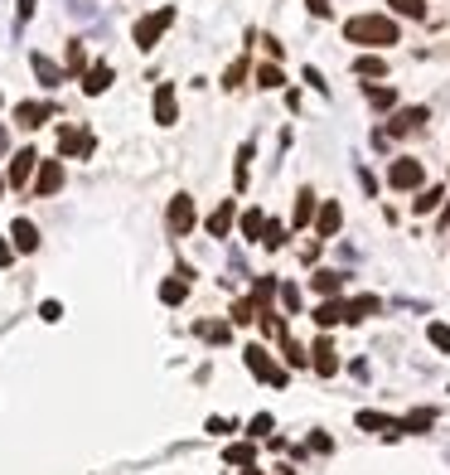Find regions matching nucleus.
<instances>
[{"label": "nucleus", "mask_w": 450, "mask_h": 475, "mask_svg": "<svg viewBox=\"0 0 450 475\" xmlns=\"http://www.w3.org/2000/svg\"><path fill=\"white\" fill-rule=\"evenodd\" d=\"M344 39L358 49H388V44H397V25L388 15H353L344 25Z\"/></svg>", "instance_id": "obj_1"}, {"label": "nucleus", "mask_w": 450, "mask_h": 475, "mask_svg": "<svg viewBox=\"0 0 450 475\" xmlns=\"http://www.w3.org/2000/svg\"><path fill=\"white\" fill-rule=\"evenodd\" d=\"M170 25H175V5H160V10L146 15V20H136V49H155V39Z\"/></svg>", "instance_id": "obj_2"}, {"label": "nucleus", "mask_w": 450, "mask_h": 475, "mask_svg": "<svg viewBox=\"0 0 450 475\" xmlns=\"http://www.w3.org/2000/svg\"><path fill=\"white\" fill-rule=\"evenodd\" d=\"M247 368H252L257 378H266V383H276V388L286 383V368H276V364H271V354H266L262 344H247Z\"/></svg>", "instance_id": "obj_3"}, {"label": "nucleus", "mask_w": 450, "mask_h": 475, "mask_svg": "<svg viewBox=\"0 0 450 475\" xmlns=\"http://www.w3.org/2000/svg\"><path fill=\"white\" fill-rule=\"evenodd\" d=\"M92 131H78V126H63L58 131V155H92Z\"/></svg>", "instance_id": "obj_4"}, {"label": "nucleus", "mask_w": 450, "mask_h": 475, "mask_svg": "<svg viewBox=\"0 0 450 475\" xmlns=\"http://www.w3.org/2000/svg\"><path fill=\"white\" fill-rule=\"evenodd\" d=\"M388 185H393V190H417V185H422V165H417L412 155L393 160V170H388Z\"/></svg>", "instance_id": "obj_5"}, {"label": "nucleus", "mask_w": 450, "mask_h": 475, "mask_svg": "<svg viewBox=\"0 0 450 475\" xmlns=\"http://www.w3.org/2000/svg\"><path fill=\"white\" fill-rule=\"evenodd\" d=\"M34 165H39V155H34V151H15V155H10V170H5V180H10V185H15V190H25L29 185V175H34Z\"/></svg>", "instance_id": "obj_6"}, {"label": "nucleus", "mask_w": 450, "mask_h": 475, "mask_svg": "<svg viewBox=\"0 0 450 475\" xmlns=\"http://www.w3.org/2000/svg\"><path fill=\"white\" fill-rule=\"evenodd\" d=\"M63 190V165L58 160H39L34 165V195H58Z\"/></svg>", "instance_id": "obj_7"}, {"label": "nucleus", "mask_w": 450, "mask_h": 475, "mask_svg": "<svg viewBox=\"0 0 450 475\" xmlns=\"http://www.w3.org/2000/svg\"><path fill=\"white\" fill-rule=\"evenodd\" d=\"M155 121H160V126H175V121H180V107H175V83H160L155 87Z\"/></svg>", "instance_id": "obj_8"}, {"label": "nucleus", "mask_w": 450, "mask_h": 475, "mask_svg": "<svg viewBox=\"0 0 450 475\" xmlns=\"http://www.w3.org/2000/svg\"><path fill=\"white\" fill-rule=\"evenodd\" d=\"M49 116H53V102H20V107H15V121H20L25 131H34V126H44Z\"/></svg>", "instance_id": "obj_9"}, {"label": "nucleus", "mask_w": 450, "mask_h": 475, "mask_svg": "<svg viewBox=\"0 0 450 475\" xmlns=\"http://www.w3.org/2000/svg\"><path fill=\"white\" fill-rule=\"evenodd\" d=\"M422 121H426V107H402V112L388 121V131H383V136H407V131H417Z\"/></svg>", "instance_id": "obj_10"}, {"label": "nucleus", "mask_w": 450, "mask_h": 475, "mask_svg": "<svg viewBox=\"0 0 450 475\" xmlns=\"http://www.w3.org/2000/svg\"><path fill=\"white\" fill-rule=\"evenodd\" d=\"M170 228L185 238L189 228H194V199L189 195H180V199H170Z\"/></svg>", "instance_id": "obj_11"}, {"label": "nucleus", "mask_w": 450, "mask_h": 475, "mask_svg": "<svg viewBox=\"0 0 450 475\" xmlns=\"http://www.w3.org/2000/svg\"><path fill=\"white\" fill-rule=\"evenodd\" d=\"M233 219H238V204H233V199H223V204L209 214V233H213V238H228V233H233Z\"/></svg>", "instance_id": "obj_12"}, {"label": "nucleus", "mask_w": 450, "mask_h": 475, "mask_svg": "<svg viewBox=\"0 0 450 475\" xmlns=\"http://www.w3.org/2000/svg\"><path fill=\"white\" fill-rule=\"evenodd\" d=\"M106 87H111V68H106V63H92V68H82V92H87V97H102Z\"/></svg>", "instance_id": "obj_13"}, {"label": "nucleus", "mask_w": 450, "mask_h": 475, "mask_svg": "<svg viewBox=\"0 0 450 475\" xmlns=\"http://www.w3.org/2000/svg\"><path fill=\"white\" fill-rule=\"evenodd\" d=\"M310 354H315V359H310V364H315V373H324V378H329V373L339 368V349H334V339H329V335L319 339Z\"/></svg>", "instance_id": "obj_14"}, {"label": "nucleus", "mask_w": 450, "mask_h": 475, "mask_svg": "<svg viewBox=\"0 0 450 475\" xmlns=\"http://www.w3.org/2000/svg\"><path fill=\"white\" fill-rule=\"evenodd\" d=\"M10 238H15V243H10L15 252H34L39 248V228L29 224V219H15V224H10Z\"/></svg>", "instance_id": "obj_15"}, {"label": "nucleus", "mask_w": 450, "mask_h": 475, "mask_svg": "<svg viewBox=\"0 0 450 475\" xmlns=\"http://www.w3.org/2000/svg\"><path fill=\"white\" fill-rule=\"evenodd\" d=\"M339 224H344V209H339V204H334V199H329V204H324V209H319V219H315L319 238H334V233H339Z\"/></svg>", "instance_id": "obj_16"}, {"label": "nucleus", "mask_w": 450, "mask_h": 475, "mask_svg": "<svg viewBox=\"0 0 450 475\" xmlns=\"http://www.w3.org/2000/svg\"><path fill=\"white\" fill-rule=\"evenodd\" d=\"M29 63H34V73H39V83H44V87H58V83H63V68H58L53 58H44V54H29Z\"/></svg>", "instance_id": "obj_17"}, {"label": "nucleus", "mask_w": 450, "mask_h": 475, "mask_svg": "<svg viewBox=\"0 0 450 475\" xmlns=\"http://www.w3.org/2000/svg\"><path fill=\"white\" fill-rule=\"evenodd\" d=\"M378 310H383L378 296H353V301L344 306V320H368V315H378Z\"/></svg>", "instance_id": "obj_18"}, {"label": "nucleus", "mask_w": 450, "mask_h": 475, "mask_svg": "<svg viewBox=\"0 0 450 475\" xmlns=\"http://www.w3.org/2000/svg\"><path fill=\"white\" fill-rule=\"evenodd\" d=\"M315 291L319 296H324V301H329V296H339V291H344V272H329V267H324V272H315Z\"/></svg>", "instance_id": "obj_19"}, {"label": "nucleus", "mask_w": 450, "mask_h": 475, "mask_svg": "<svg viewBox=\"0 0 450 475\" xmlns=\"http://www.w3.org/2000/svg\"><path fill=\"white\" fill-rule=\"evenodd\" d=\"M310 219H315V195H310V190H300V195H295V209H291V224L305 228Z\"/></svg>", "instance_id": "obj_20"}, {"label": "nucleus", "mask_w": 450, "mask_h": 475, "mask_svg": "<svg viewBox=\"0 0 450 475\" xmlns=\"http://www.w3.org/2000/svg\"><path fill=\"white\" fill-rule=\"evenodd\" d=\"M344 320V301H319L315 306V325L319 330H329V325H339Z\"/></svg>", "instance_id": "obj_21"}, {"label": "nucleus", "mask_w": 450, "mask_h": 475, "mask_svg": "<svg viewBox=\"0 0 450 475\" xmlns=\"http://www.w3.org/2000/svg\"><path fill=\"white\" fill-rule=\"evenodd\" d=\"M262 228H266L262 209H247V214H242V238H247V243H262Z\"/></svg>", "instance_id": "obj_22"}, {"label": "nucleus", "mask_w": 450, "mask_h": 475, "mask_svg": "<svg viewBox=\"0 0 450 475\" xmlns=\"http://www.w3.org/2000/svg\"><path fill=\"white\" fill-rule=\"evenodd\" d=\"M185 296H189V281H185V277H180V281H175V277L160 281V301H165V306H180Z\"/></svg>", "instance_id": "obj_23"}, {"label": "nucleus", "mask_w": 450, "mask_h": 475, "mask_svg": "<svg viewBox=\"0 0 450 475\" xmlns=\"http://www.w3.org/2000/svg\"><path fill=\"white\" fill-rule=\"evenodd\" d=\"M353 73H358V78H388V63H383L378 54H363L358 63H353Z\"/></svg>", "instance_id": "obj_24"}, {"label": "nucleus", "mask_w": 450, "mask_h": 475, "mask_svg": "<svg viewBox=\"0 0 450 475\" xmlns=\"http://www.w3.org/2000/svg\"><path fill=\"white\" fill-rule=\"evenodd\" d=\"M358 427H363V432H388V437H397V432H393L397 422L383 417V413H358Z\"/></svg>", "instance_id": "obj_25"}, {"label": "nucleus", "mask_w": 450, "mask_h": 475, "mask_svg": "<svg viewBox=\"0 0 450 475\" xmlns=\"http://www.w3.org/2000/svg\"><path fill=\"white\" fill-rule=\"evenodd\" d=\"M252 155H257V151H252V141H247V146L238 151V170H233V185H238V190H247V170H252Z\"/></svg>", "instance_id": "obj_26"}, {"label": "nucleus", "mask_w": 450, "mask_h": 475, "mask_svg": "<svg viewBox=\"0 0 450 475\" xmlns=\"http://www.w3.org/2000/svg\"><path fill=\"white\" fill-rule=\"evenodd\" d=\"M262 248H286V224H271V219H266V228H262Z\"/></svg>", "instance_id": "obj_27"}, {"label": "nucleus", "mask_w": 450, "mask_h": 475, "mask_svg": "<svg viewBox=\"0 0 450 475\" xmlns=\"http://www.w3.org/2000/svg\"><path fill=\"white\" fill-rule=\"evenodd\" d=\"M223 461H228V466H252V461H257V451L247 447V442H238V447L223 451Z\"/></svg>", "instance_id": "obj_28"}, {"label": "nucleus", "mask_w": 450, "mask_h": 475, "mask_svg": "<svg viewBox=\"0 0 450 475\" xmlns=\"http://www.w3.org/2000/svg\"><path fill=\"white\" fill-rule=\"evenodd\" d=\"M441 199H446V190H422V195L412 199V209H417V214H431V209H441Z\"/></svg>", "instance_id": "obj_29"}, {"label": "nucleus", "mask_w": 450, "mask_h": 475, "mask_svg": "<svg viewBox=\"0 0 450 475\" xmlns=\"http://www.w3.org/2000/svg\"><path fill=\"white\" fill-rule=\"evenodd\" d=\"M242 78H247V58L228 63V73H223V87H228V92H238V87H242Z\"/></svg>", "instance_id": "obj_30"}, {"label": "nucleus", "mask_w": 450, "mask_h": 475, "mask_svg": "<svg viewBox=\"0 0 450 475\" xmlns=\"http://www.w3.org/2000/svg\"><path fill=\"white\" fill-rule=\"evenodd\" d=\"M393 102H397V92H393V87H368V107H378V112H388Z\"/></svg>", "instance_id": "obj_31"}, {"label": "nucleus", "mask_w": 450, "mask_h": 475, "mask_svg": "<svg viewBox=\"0 0 450 475\" xmlns=\"http://www.w3.org/2000/svg\"><path fill=\"white\" fill-rule=\"evenodd\" d=\"M393 15H407V20H426L422 0H393Z\"/></svg>", "instance_id": "obj_32"}, {"label": "nucleus", "mask_w": 450, "mask_h": 475, "mask_svg": "<svg viewBox=\"0 0 450 475\" xmlns=\"http://www.w3.org/2000/svg\"><path fill=\"white\" fill-rule=\"evenodd\" d=\"M281 83H286V78H281L276 63H262V68H257V87H281Z\"/></svg>", "instance_id": "obj_33"}, {"label": "nucleus", "mask_w": 450, "mask_h": 475, "mask_svg": "<svg viewBox=\"0 0 450 475\" xmlns=\"http://www.w3.org/2000/svg\"><path fill=\"white\" fill-rule=\"evenodd\" d=\"M426 339H431V344H436L441 354H450V325H441V320H436V325L426 330Z\"/></svg>", "instance_id": "obj_34"}, {"label": "nucleus", "mask_w": 450, "mask_h": 475, "mask_svg": "<svg viewBox=\"0 0 450 475\" xmlns=\"http://www.w3.org/2000/svg\"><path fill=\"white\" fill-rule=\"evenodd\" d=\"M276 291H281V306L291 310V315H300V286H291V281H286V286H276Z\"/></svg>", "instance_id": "obj_35"}, {"label": "nucleus", "mask_w": 450, "mask_h": 475, "mask_svg": "<svg viewBox=\"0 0 450 475\" xmlns=\"http://www.w3.org/2000/svg\"><path fill=\"white\" fill-rule=\"evenodd\" d=\"M266 432H271V413H257V417L247 422V437H252V442H257V437H266Z\"/></svg>", "instance_id": "obj_36"}, {"label": "nucleus", "mask_w": 450, "mask_h": 475, "mask_svg": "<svg viewBox=\"0 0 450 475\" xmlns=\"http://www.w3.org/2000/svg\"><path fill=\"white\" fill-rule=\"evenodd\" d=\"M87 68V49L82 44H68V73H82Z\"/></svg>", "instance_id": "obj_37"}, {"label": "nucleus", "mask_w": 450, "mask_h": 475, "mask_svg": "<svg viewBox=\"0 0 450 475\" xmlns=\"http://www.w3.org/2000/svg\"><path fill=\"white\" fill-rule=\"evenodd\" d=\"M431 422H436L431 413H412V417H407V422H397V427H402V432H422V427H431Z\"/></svg>", "instance_id": "obj_38"}, {"label": "nucleus", "mask_w": 450, "mask_h": 475, "mask_svg": "<svg viewBox=\"0 0 450 475\" xmlns=\"http://www.w3.org/2000/svg\"><path fill=\"white\" fill-rule=\"evenodd\" d=\"M252 310H257V301H238V306H233V320L247 325V320H252Z\"/></svg>", "instance_id": "obj_39"}, {"label": "nucleus", "mask_w": 450, "mask_h": 475, "mask_svg": "<svg viewBox=\"0 0 450 475\" xmlns=\"http://www.w3.org/2000/svg\"><path fill=\"white\" fill-rule=\"evenodd\" d=\"M39 315H44V320H63V306H58V301H44Z\"/></svg>", "instance_id": "obj_40"}, {"label": "nucleus", "mask_w": 450, "mask_h": 475, "mask_svg": "<svg viewBox=\"0 0 450 475\" xmlns=\"http://www.w3.org/2000/svg\"><path fill=\"white\" fill-rule=\"evenodd\" d=\"M209 432H213V437H223V432H233V422H228V417H209Z\"/></svg>", "instance_id": "obj_41"}, {"label": "nucleus", "mask_w": 450, "mask_h": 475, "mask_svg": "<svg viewBox=\"0 0 450 475\" xmlns=\"http://www.w3.org/2000/svg\"><path fill=\"white\" fill-rule=\"evenodd\" d=\"M305 83L315 87V92H324V87H329V83H324V78H319V68H305Z\"/></svg>", "instance_id": "obj_42"}, {"label": "nucleus", "mask_w": 450, "mask_h": 475, "mask_svg": "<svg viewBox=\"0 0 450 475\" xmlns=\"http://www.w3.org/2000/svg\"><path fill=\"white\" fill-rule=\"evenodd\" d=\"M310 451H334V442H329L324 432H315V437H310Z\"/></svg>", "instance_id": "obj_43"}, {"label": "nucleus", "mask_w": 450, "mask_h": 475, "mask_svg": "<svg viewBox=\"0 0 450 475\" xmlns=\"http://www.w3.org/2000/svg\"><path fill=\"white\" fill-rule=\"evenodd\" d=\"M10 257H15V248H10V243L0 238V267H10Z\"/></svg>", "instance_id": "obj_44"}, {"label": "nucleus", "mask_w": 450, "mask_h": 475, "mask_svg": "<svg viewBox=\"0 0 450 475\" xmlns=\"http://www.w3.org/2000/svg\"><path fill=\"white\" fill-rule=\"evenodd\" d=\"M15 15H20V20H29V15H34V0H20V5H15Z\"/></svg>", "instance_id": "obj_45"}, {"label": "nucleus", "mask_w": 450, "mask_h": 475, "mask_svg": "<svg viewBox=\"0 0 450 475\" xmlns=\"http://www.w3.org/2000/svg\"><path fill=\"white\" fill-rule=\"evenodd\" d=\"M310 10H315V15H329V0H310Z\"/></svg>", "instance_id": "obj_46"}, {"label": "nucleus", "mask_w": 450, "mask_h": 475, "mask_svg": "<svg viewBox=\"0 0 450 475\" xmlns=\"http://www.w3.org/2000/svg\"><path fill=\"white\" fill-rule=\"evenodd\" d=\"M441 228H450V204H446V209H441Z\"/></svg>", "instance_id": "obj_47"}, {"label": "nucleus", "mask_w": 450, "mask_h": 475, "mask_svg": "<svg viewBox=\"0 0 450 475\" xmlns=\"http://www.w3.org/2000/svg\"><path fill=\"white\" fill-rule=\"evenodd\" d=\"M242 475H262V471H257V466H252V471H242Z\"/></svg>", "instance_id": "obj_48"}, {"label": "nucleus", "mask_w": 450, "mask_h": 475, "mask_svg": "<svg viewBox=\"0 0 450 475\" xmlns=\"http://www.w3.org/2000/svg\"><path fill=\"white\" fill-rule=\"evenodd\" d=\"M0 195H5V175H0Z\"/></svg>", "instance_id": "obj_49"}]
</instances>
